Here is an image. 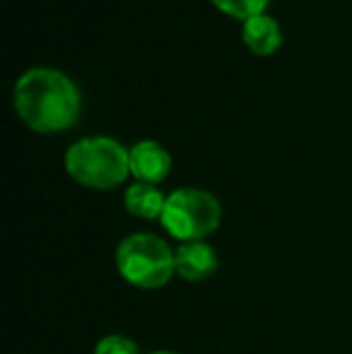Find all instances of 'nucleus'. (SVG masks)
<instances>
[{
  "instance_id": "f257e3e1",
  "label": "nucleus",
  "mask_w": 352,
  "mask_h": 354,
  "mask_svg": "<svg viewBox=\"0 0 352 354\" xmlns=\"http://www.w3.org/2000/svg\"><path fill=\"white\" fill-rule=\"evenodd\" d=\"M15 111L37 133L66 131L80 116V89L56 68H32L15 82Z\"/></svg>"
},
{
  "instance_id": "9d476101",
  "label": "nucleus",
  "mask_w": 352,
  "mask_h": 354,
  "mask_svg": "<svg viewBox=\"0 0 352 354\" xmlns=\"http://www.w3.org/2000/svg\"><path fill=\"white\" fill-rule=\"evenodd\" d=\"M94 354H140L136 340L126 335H106L97 342Z\"/></svg>"
},
{
  "instance_id": "423d86ee",
  "label": "nucleus",
  "mask_w": 352,
  "mask_h": 354,
  "mask_svg": "<svg viewBox=\"0 0 352 354\" xmlns=\"http://www.w3.org/2000/svg\"><path fill=\"white\" fill-rule=\"evenodd\" d=\"M176 275L188 282H203L217 270V253L205 241H186L174 251Z\"/></svg>"
},
{
  "instance_id": "1a4fd4ad",
  "label": "nucleus",
  "mask_w": 352,
  "mask_h": 354,
  "mask_svg": "<svg viewBox=\"0 0 352 354\" xmlns=\"http://www.w3.org/2000/svg\"><path fill=\"white\" fill-rule=\"evenodd\" d=\"M212 3H215L222 12L246 22V19L256 17V15H263L268 0H212Z\"/></svg>"
},
{
  "instance_id": "20e7f679",
  "label": "nucleus",
  "mask_w": 352,
  "mask_h": 354,
  "mask_svg": "<svg viewBox=\"0 0 352 354\" xmlns=\"http://www.w3.org/2000/svg\"><path fill=\"white\" fill-rule=\"evenodd\" d=\"M222 207L217 198L201 188H178L167 196V205L162 212V227L178 239L186 241H203L207 234L220 227Z\"/></svg>"
},
{
  "instance_id": "39448f33",
  "label": "nucleus",
  "mask_w": 352,
  "mask_h": 354,
  "mask_svg": "<svg viewBox=\"0 0 352 354\" xmlns=\"http://www.w3.org/2000/svg\"><path fill=\"white\" fill-rule=\"evenodd\" d=\"M172 157L160 142L142 140L131 147V174L142 183H160L169 176Z\"/></svg>"
},
{
  "instance_id": "0eeeda50",
  "label": "nucleus",
  "mask_w": 352,
  "mask_h": 354,
  "mask_svg": "<svg viewBox=\"0 0 352 354\" xmlns=\"http://www.w3.org/2000/svg\"><path fill=\"white\" fill-rule=\"evenodd\" d=\"M241 37H244V44L256 56H272L282 44L280 24L270 15H256V17L246 19Z\"/></svg>"
},
{
  "instance_id": "7ed1b4c3",
  "label": "nucleus",
  "mask_w": 352,
  "mask_h": 354,
  "mask_svg": "<svg viewBox=\"0 0 352 354\" xmlns=\"http://www.w3.org/2000/svg\"><path fill=\"white\" fill-rule=\"evenodd\" d=\"M116 268L123 280L133 287H165L176 272L174 251L155 234H131L118 243Z\"/></svg>"
},
{
  "instance_id": "f03ea898",
  "label": "nucleus",
  "mask_w": 352,
  "mask_h": 354,
  "mask_svg": "<svg viewBox=\"0 0 352 354\" xmlns=\"http://www.w3.org/2000/svg\"><path fill=\"white\" fill-rule=\"evenodd\" d=\"M66 169L80 186L111 191L131 174V149L113 138H85L66 152Z\"/></svg>"
},
{
  "instance_id": "6e6552de",
  "label": "nucleus",
  "mask_w": 352,
  "mask_h": 354,
  "mask_svg": "<svg viewBox=\"0 0 352 354\" xmlns=\"http://www.w3.org/2000/svg\"><path fill=\"white\" fill-rule=\"evenodd\" d=\"M126 210L140 219H155L162 217L167 205V198L162 196L160 188H155V183H133L126 191Z\"/></svg>"
},
{
  "instance_id": "9b49d317",
  "label": "nucleus",
  "mask_w": 352,
  "mask_h": 354,
  "mask_svg": "<svg viewBox=\"0 0 352 354\" xmlns=\"http://www.w3.org/2000/svg\"><path fill=\"white\" fill-rule=\"evenodd\" d=\"M152 354H176V352H152Z\"/></svg>"
}]
</instances>
